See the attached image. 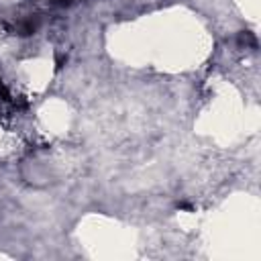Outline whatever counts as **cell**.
Wrapping results in <instances>:
<instances>
[{
  "instance_id": "1",
  "label": "cell",
  "mask_w": 261,
  "mask_h": 261,
  "mask_svg": "<svg viewBox=\"0 0 261 261\" xmlns=\"http://www.w3.org/2000/svg\"><path fill=\"white\" fill-rule=\"evenodd\" d=\"M33 31H35V22H33V18L24 20L22 24H18V35H31Z\"/></svg>"
},
{
  "instance_id": "2",
  "label": "cell",
  "mask_w": 261,
  "mask_h": 261,
  "mask_svg": "<svg viewBox=\"0 0 261 261\" xmlns=\"http://www.w3.org/2000/svg\"><path fill=\"white\" fill-rule=\"evenodd\" d=\"M0 94H2V100H10V94H8V90L4 88L2 82H0Z\"/></svg>"
},
{
  "instance_id": "3",
  "label": "cell",
  "mask_w": 261,
  "mask_h": 261,
  "mask_svg": "<svg viewBox=\"0 0 261 261\" xmlns=\"http://www.w3.org/2000/svg\"><path fill=\"white\" fill-rule=\"evenodd\" d=\"M53 4H57V6H69V4H73V0H53Z\"/></svg>"
}]
</instances>
